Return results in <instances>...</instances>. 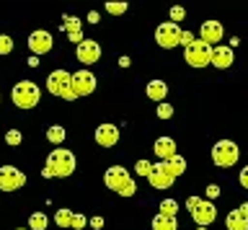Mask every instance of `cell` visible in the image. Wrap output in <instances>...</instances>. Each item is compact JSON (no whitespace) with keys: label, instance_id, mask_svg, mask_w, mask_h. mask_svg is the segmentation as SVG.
<instances>
[{"label":"cell","instance_id":"3957f363","mask_svg":"<svg viewBox=\"0 0 248 230\" xmlns=\"http://www.w3.org/2000/svg\"><path fill=\"white\" fill-rule=\"evenodd\" d=\"M46 91L57 98H65V101H75V93H73V73L67 70H54L49 73L46 78Z\"/></svg>","mask_w":248,"mask_h":230},{"label":"cell","instance_id":"6da1fadb","mask_svg":"<svg viewBox=\"0 0 248 230\" xmlns=\"http://www.w3.org/2000/svg\"><path fill=\"white\" fill-rule=\"evenodd\" d=\"M44 179H65V176L75 173V155L65 148H57L46 155L44 163Z\"/></svg>","mask_w":248,"mask_h":230},{"label":"cell","instance_id":"60d3db41","mask_svg":"<svg viewBox=\"0 0 248 230\" xmlns=\"http://www.w3.org/2000/svg\"><path fill=\"white\" fill-rule=\"evenodd\" d=\"M16 230H26V228H16Z\"/></svg>","mask_w":248,"mask_h":230},{"label":"cell","instance_id":"d590c367","mask_svg":"<svg viewBox=\"0 0 248 230\" xmlns=\"http://www.w3.org/2000/svg\"><path fill=\"white\" fill-rule=\"evenodd\" d=\"M199 202H202L199 197H189V199H186V207H189V212H191V210H194V207H197Z\"/></svg>","mask_w":248,"mask_h":230},{"label":"cell","instance_id":"e575fe53","mask_svg":"<svg viewBox=\"0 0 248 230\" xmlns=\"http://www.w3.org/2000/svg\"><path fill=\"white\" fill-rule=\"evenodd\" d=\"M85 222H88V220H85L83 215H75V220H73V228H75V230H83V228H85Z\"/></svg>","mask_w":248,"mask_h":230},{"label":"cell","instance_id":"e0dca14e","mask_svg":"<svg viewBox=\"0 0 248 230\" xmlns=\"http://www.w3.org/2000/svg\"><path fill=\"white\" fill-rule=\"evenodd\" d=\"M212 65L220 67V70L230 67V65H232V49H230V47H222V44H217V47L212 49Z\"/></svg>","mask_w":248,"mask_h":230},{"label":"cell","instance_id":"4316f807","mask_svg":"<svg viewBox=\"0 0 248 230\" xmlns=\"http://www.w3.org/2000/svg\"><path fill=\"white\" fill-rule=\"evenodd\" d=\"M11 52H13V39L0 34V55H11Z\"/></svg>","mask_w":248,"mask_h":230},{"label":"cell","instance_id":"4dcf8cb0","mask_svg":"<svg viewBox=\"0 0 248 230\" xmlns=\"http://www.w3.org/2000/svg\"><path fill=\"white\" fill-rule=\"evenodd\" d=\"M21 140H23V137H21L18 129H8V135H5V142L8 145H21Z\"/></svg>","mask_w":248,"mask_h":230},{"label":"cell","instance_id":"ba28073f","mask_svg":"<svg viewBox=\"0 0 248 230\" xmlns=\"http://www.w3.org/2000/svg\"><path fill=\"white\" fill-rule=\"evenodd\" d=\"M93 91H96V75H93L91 70L73 73V93H75V98L91 96Z\"/></svg>","mask_w":248,"mask_h":230},{"label":"cell","instance_id":"7a4b0ae2","mask_svg":"<svg viewBox=\"0 0 248 230\" xmlns=\"http://www.w3.org/2000/svg\"><path fill=\"white\" fill-rule=\"evenodd\" d=\"M104 181H106L108 189L116 191V194H122V197H135V191H137V184L132 181V173H129L124 166H111V168H106Z\"/></svg>","mask_w":248,"mask_h":230},{"label":"cell","instance_id":"83f0119b","mask_svg":"<svg viewBox=\"0 0 248 230\" xmlns=\"http://www.w3.org/2000/svg\"><path fill=\"white\" fill-rule=\"evenodd\" d=\"M135 171H137L140 176H145V179H147V176H150V171H153V163H150V160H137Z\"/></svg>","mask_w":248,"mask_h":230},{"label":"cell","instance_id":"ab89813d","mask_svg":"<svg viewBox=\"0 0 248 230\" xmlns=\"http://www.w3.org/2000/svg\"><path fill=\"white\" fill-rule=\"evenodd\" d=\"M238 212H240V215H243V217L248 220V202H246V204H240V207H238Z\"/></svg>","mask_w":248,"mask_h":230},{"label":"cell","instance_id":"b9f144b4","mask_svg":"<svg viewBox=\"0 0 248 230\" xmlns=\"http://www.w3.org/2000/svg\"><path fill=\"white\" fill-rule=\"evenodd\" d=\"M199 230H207V228H199Z\"/></svg>","mask_w":248,"mask_h":230},{"label":"cell","instance_id":"484cf974","mask_svg":"<svg viewBox=\"0 0 248 230\" xmlns=\"http://www.w3.org/2000/svg\"><path fill=\"white\" fill-rule=\"evenodd\" d=\"M46 222H49V220H46V215L34 212V215L29 217V228H31V230H44V228H46Z\"/></svg>","mask_w":248,"mask_h":230},{"label":"cell","instance_id":"d6a6232c","mask_svg":"<svg viewBox=\"0 0 248 230\" xmlns=\"http://www.w3.org/2000/svg\"><path fill=\"white\" fill-rule=\"evenodd\" d=\"M194 42H197V36H194L191 31H184V36H181V44H184V49H186V47H191Z\"/></svg>","mask_w":248,"mask_h":230},{"label":"cell","instance_id":"9c48e42d","mask_svg":"<svg viewBox=\"0 0 248 230\" xmlns=\"http://www.w3.org/2000/svg\"><path fill=\"white\" fill-rule=\"evenodd\" d=\"M23 184H26V176L16 166H0V191H16Z\"/></svg>","mask_w":248,"mask_h":230},{"label":"cell","instance_id":"74e56055","mask_svg":"<svg viewBox=\"0 0 248 230\" xmlns=\"http://www.w3.org/2000/svg\"><path fill=\"white\" fill-rule=\"evenodd\" d=\"M91 225L96 228V230H101V228H104V217H93V220H91Z\"/></svg>","mask_w":248,"mask_h":230},{"label":"cell","instance_id":"cb8c5ba5","mask_svg":"<svg viewBox=\"0 0 248 230\" xmlns=\"http://www.w3.org/2000/svg\"><path fill=\"white\" fill-rule=\"evenodd\" d=\"M46 140L54 142V145H60L62 140H65V127H60V124L49 127V129H46Z\"/></svg>","mask_w":248,"mask_h":230},{"label":"cell","instance_id":"d4e9b609","mask_svg":"<svg viewBox=\"0 0 248 230\" xmlns=\"http://www.w3.org/2000/svg\"><path fill=\"white\" fill-rule=\"evenodd\" d=\"M160 215H166V217H176V215H178V202H176V199H166V202H160Z\"/></svg>","mask_w":248,"mask_h":230},{"label":"cell","instance_id":"5b68a950","mask_svg":"<svg viewBox=\"0 0 248 230\" xmlns=\"http://www.w3.org/2000/svg\"><path fill=\"white\" fill-rule=\"evenodd\" d=\"M212 49H215V47H209L207 42L197 39L191 47L184 49L186 65H191V67H207V65H212Z\"/></svg>","mask_w":248,"mask_h":230},{"label":"cell","instance_id":"2e32d148","mask_svg":"<svg viewBox=\"0 0 248 230\" xmlns=\"http://www.w3.org/2000/svg\"><path fill=\"white\" fill-rule=\"evenodd\" d=\"M153 150H155V155H158L160 160H170L173 155H178L176 153V140H170V137H158Z\"/></svg>","mask_w":248,"mask_h":230},{"label":"cell","instance_id":"8fae6325","mask_svg":"<svg viewBox=\"0 0 248 230\" xmlns=\"http://www.w3.org/2000/svg\"><path fill=\"white\" fill-rule=\"evenodd\" d=\"M147 181H150L155 189H168V186H173V176H170V171L166 168V163H163V160L153 166V171H150V176H147Z\"/></svg>","mask_w":248,"mask_h":230},{"label":"cell","instance_id":"f35d334b","mask_svg":"<svg viewBox=\"0 0 248 230\" xmlns=\"http://www.w3.org/2000/svg\"><path fill=\"white\" fill-rule=\"evenodd\" d=\"M98 18H101V16H98L96 11H91V13H88V21H91V24H98Z\"/></svg>","mask_w":248,"mask_h":230},{"label":"cell","instance_id":"7402d4cb","mask_svg":"<svg viewBox=\"0 0 248 230\" xmlns=\"http://www.w3.org/2000/svg\"><path fill=\"white\" fill-rule=\"evenodd\" d=\"M80 18H78V16H65V18H62V29H65V31H67V36H78V34H83L80 31Z\"/></svg>","mask_w":248,"mask_h":230},{"label":"cell","instance_id":"8d00e7d4","mask_svg":"<svg viewBox=\"0 0 248 230\" xmlns=\"http://www.w3.org/2000/svg\"><path fill=\"white\" fill-rule=\"evenodd\" d=\"M240 186H246V189H248V166L243 168V171H240Z\"/></svg>","mask_w":248,"mask_h":230},{"label":"cell","instance_id":"f1b7e54d","mask_svg":"<svg viewBox=\"0 0 248 230\" xmlns=\"http://www.w3.org/2000/svg\"><path fill=\"white\" fill-rule=\"evenodd\" d=\"M106 11L114 16H122V13H127V3H106Z\"/></svg>","mask_w":248,"mask_h":230},{"label":"cell","instance_id":"9a60e30c","mask_svg":"<svg viewBox=\"0 0 248 230\" xmlns=\"http://www.w3.org/2000/svg\"><path fill=\"white\" fill-rule=\"evenodd\" d=\"M116 140H119V129H116L114 124H98L96 142L101 145V148H114Z\"/></svg>","mask_w":248,"mask_h":230},{"label":"cell","instance_id":"f546056e","mask_svg":"<svg viewBox=\"0 0 248 230\" xmlns=\"http://www.w3.org/2000/svg\"><path fill=\"white\" fill-rule=\"evenodd\" d=\"M158 117H160V119H170V117H173V106L166 104V101L158 104Z\"/></svg>","mask_w":248,"mask_h":230},{"label":"cell","instance_id":"1f68e13d","mask_svg":"<svg viewBox=\"0 0 248 230\" xmlns=\"http://www.w3.org/2000/svg\"><path fill=\"white\" fill-rule=\"evenodd\" d=\"M184 18H186V11L181 8V5H173V8H170V21L178 24V21H184Z\"/></svg>","mask_w":248,"mask_h":230},{"label":"cell","instance_id":"52a82bcc","mask_svg":"<svg viewBox=\"0 0 248 230\" xmlns=\"http://www.w3.org/2000/svg\"><path fill=\"white\" fill-rule=\"evenodd\" d=\"M181 36H184V31L178 29V24H173V21H166V24H160L155 29V42H158V47H163V49L178 47V44H181Z\"/></svg>","mask_w":248,"mask_h":230},{"label":"cell","instance_id":"44dd1931","mask_svg":"<svg viewBox=\"0 0 248 230\" xmlns=\"http://www.w3.org/2000/svg\"><path fill=\"white\" fill-rule=\"evenodd\" d=\"M163 163H166V168L170 171V176H173V179L186 171V158H181V155H173L170 160H163Z\"/></svg>","mask_w":248,"mask_h":230},{"label":"cell","instance_id":"d6986e66","mask_svg":"<svg viewBox=\"0 0 248 230\" xmlns=\"http://www.w3.org/2000/svg\"><path fill=\"white\" fill-rule=\"evenodd\" d=\"M225 228L228 230H248V220L238 210H232V212H228V217H225Z\"/></svg>","mask_w":248,"mask_h":230},{"label":"cell","instance_id":"ffe728a7","mask_svg":"<svg viewBox=\"0 0 248 230\" xmlns=\"http://www.w3.org/2000/svg\"><path fill=\"white\" fill-rule=\"evenodd\" d=\"M153 230H178L176 217H166V215H155L153 217Z\"/></svg>","mask_w":248,"mask_h":230},{"label":"cell","instance_id":"277c9868","mask_svg":"<svg viewBox=\"0 0 248 230\" xmlns=\"http://www.w3.org/2000/svg\"><path fill=\"white\" fill-rule=\"evenodd\" d=\"M11 98H13L16 106H21V109H34V106L39 104V98H42V93H39L36 83L21 80V83H16V86H13Z\"/></svg>","mask_w":248,"mask_h":230},{"label":"cell","instance_id":"5bb4252c","mask_svg":"<svg viewBox=\"0 0 248 230\" xmlns=\"http://www.w3.org/2000/svg\"><path fill=\"white\" fill-rule=\"evenodd\" d=\"M29 49L34 52V55H46V52L52 49V34L49 31H34L29 36Z\"/></svg>","mask_w":248,"mask_h":230},{"label":"cell","instance_id":"30bf717a","mask_svg":"<svg viewBox=\"0 0 248 230\" xmlns=\"http://www.w3.org/2000/svg\"><path fill=\"white\" fill-rule=\"evenodd\" d=\"M191 217H194V222H197L199 228H207L209 222H215V217H217V207H215V202H209V199H202V202L191 210Z\"/></svg>","mask_w":248,"mask_h":230},{"label":"cell","instance_id":"603a6c76","mask_svg":"<svg viewBox=\"0 0 248 230\" xmlns=\"http://www.w3.org/2000/svg\"><path fill=\"white\" fill-rule=\"evenodd\" d=\"M73 220H75V215L70 212V210H57V215H54V222H57L60 228H73Z\"/></svg>","mask_w":248,"mask_h":230},{"label":"cell","instance_id":"4fadbf2b","mask_svg":"<svg viewBox=\"0 0 248 230\" xmlns=\"http://www.w3.org/2000/svg\"><path fill=\"white\" fill-rule=\"evenodd\" d=\"M222 34H225V31H222V24H220V21H204V24H202V29H199V39L207 42L209 47L220 44Z\"/></svg>","mask_w":248,"mask_h":230},{"label":"cell","instance_id":"ac0fdd59","mask_svg":"<svg viewBox=\"0 0 248 230\" xmlns=\"http://www.w3.org/2000/svg\"><path fill=\"white\" fill-rule=\"evenodd\" d=\"M145 93H147V98H153V101H158V104H163L166 101V96H168V86H166V80H150L147 83V88H145Z\"/></svg>","mask_w":248,"mask_h":230},{"label":"cell","instance_id":"836d02e7","mask_svg":"<svg viewBox=\"0 0 248 230\" xmlns=\"http://www.w3.org/2000/svg\"><path fill=\"white\" fill-rule=\"evenodd\" d=\"M220 197V186H217V184H209L207 186V199H217Z\"/></svg>","mask_w":248,"mask_h":230},{"label":"cell","instance_id":"8992f818","mask_svg":"<svg viewBox=\"0 0 248 230\" xmlns=\"http://www.w3.org/2000/svg\"><path fill=\"white\" fill-rule=\"evenodd\" d=\"M238 155H240V150L232 140H220V142H215V148H212V160H215V166H220V168L235 166Z\"/></svg>","mask_w":248,"mask_h":230},{"label":"cell","instance_id":"7c38bea8","mask_svg":"<svg viewBox=\"0 0 248 230\" xmlns=\"http://www.w3.org/2000/svg\"><path fill=\"white\" fill-rule=\"evenodd\" d=\"M75 57L80 60L83 65H93V62H98V57H101V47H98V42H93V39H85L83 44H78V52H75Z\"/></svg>","mask_w":248,"mask_h":230}]
</instances>
